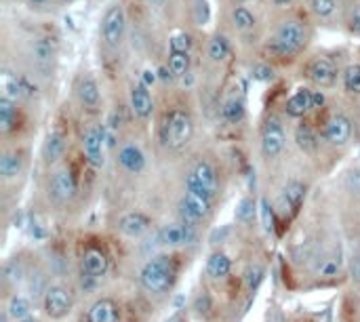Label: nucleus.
I'll return each mask as SVG.
<instances>
[{"label":"nucleus","mask_w":360,"mask_h":322,"mask_svg":"<svg viewBox=\"0 0 360 322\" xmlns=\"http://www.w3.org/2000/svg\"><path fill=\"white\" fill-rule=\"evenodd\" d=\"M306 198V185L301 181H289L283 192H280V198H278V211L280 215L285 217H291L297 213V209L301 207Z\"/></svg>","instance_id":"nucleus-10"},{"label":"nucleus","mask_w":360,"mask_h":322,"mask_svg":"<svg viewBox=\"0 0 360 322\" xmlns=\"http://www.w3.org/2000/svg\"><path fill=\"white\" fill-rule=\"evenodd\" d=\"M295 143H297L299 150H303V152H308V154L316 152L318 139H316V135H314V131H312L310 125H299V127L295 129Z\"/></svg>","instance_id":"nucleus-28"},{"label":"nucleus","mask_w":360,"mask_h":322,"mask_svg":"<svg viewBox=\"0 0 360 322\" xmlns=\"http://www.w3.org/2000/svg\"><path fill=\"white\" fill-rule=\"evenodd\" d=\"M310 9L316 17H331L337 11V0H310Z\"/></svg>","instance_id":"nucleus-33"},{"label":"nucleus","mask_w":360,"mask_h":322,"mask_svg":"<svg viewBox=\"0 0 360 322\" xmlns=\"http://www.w3.org/2000/svg\"><path fill=\"white\" fill-rule=\"evenodd\" d=\"M30 310L32 308H30V301L26 297H19V295L11 297V301H9V316H13L15 320H23V318H28Z\"/></svg>","instance_id":"nucleus-34"},{"label":"nucleus","mask_w":360,"mask_h":322,"mask_svg":"<svg viewBox=\"0 0 360 322\" xmlns=\"http://www.w3.org/2000/svg\"><path fill=\"white\" fill-rule=\"evenodd\" d=\"M274 5H278V7H287V5H291L293 0H272Z\"/></svg>","instance_id":"nucleus-46"},{"label":"nucleus","mask_w":360,"mask_h":322,"mask_svg":"<svg viewBox=\"0 0 360 322\" xmlns=\"http://www.w3.org/2000/svg\"><path fill=\"white\" fill-rule=\"evenodd\" d=\"M89 322H120V312H118V305L103 297V299H97L91 310H89Z\"/></svg>","instance_id":"nucleus-20"},{"label":"nucleus","mask_w":360,"mask_h":322,"mask_svg":"<svg viewBox=\"0 0 360 322\" xmlns=\"http://www.w3.org/2000/svg\"><path fill=\"white\" fill-rule=\"evenodd\" d=\"M59 3H63V5H66V3H72V0H59Z\"/></svg>","instance_id":"nucleus-48"},{"label":"nucleus","mask_w":360,"mask_h":322,"mask_svg":"<svg viewBox=\"0 0 360 322\" xmlns=\"http://www.w3.org/2000/svg\"><path fill=\"white\" fill-rule=\"evenodd\" d=\"M43 154H45V160L47 163H57V160L66 154V139L61 133H51L45 141V148H43Z\"/></svg>","instance_id":"nucleus-24"},{"label":"nucleus","mask_w":360,"mask_h":322,"mask_svg":"<svg viewBox=\"0 0 360 322\" xmlns=\"http://www.w3.org/2000/svg\"><path fill=\"white\" fill-rule=\"evenodd\" d=\"M49 194L59 205L68 203V200H72L76 196V179L70 169H61L53 175V179L49 183Z\"/></svg>","instance_id":"nucleus-12"},{"label":"nucleus","mask_w":360,"mask_h":322,"mask_svg":"<svg viewBox=\"0 0 360 322\" xmlns=\"http://www.w3.org/2000/svg\"><path fill=\"white\" fill-rule=\"evenodd\" d=\"M312 99H314V108L325 105V93L323 91H312Z\"/></svg>","instance_id":"nucleus-43"},{"label":"nucleus","mask_w":360,"mask_h":322,"mask_svg":"<svg viewBox=\"0 0 360 322\" xmlns=\"http://www.w3.org/2000/svg\"><path fill=\"white\" fill-rule=\"evenodd\" d=\"M253 78L261 80V83H268V80L274 78V70L270 66H255L253 68Z\"/></svg>","instance_id":"nucleus-41"},{"label":"nucleus","mask_w":360,"mask_h":322,"mask_svg":"<svg viewBox=\"0 0 360 322\" xmlns=\"http://www.w3.org/2000/svg\"><path fill=\"white\" fill-rule=\"evenodd\" d=\"M131 110L141 120H146V118L152 116V112H154V99H152V95L148 91V85H143V83L133 85V89H131Z\"/></svg>","instance_id":"nucleus-17"},{"label":"nucleus","mask_w":360,"mask_h":322,"mask_svg":"<svg viewBox=\"0 0 360 322\" xmlns=\"http://www.w3.org/2000/svg\"><path fill=\"white\" fill-rule=\"evenodd\" d=\"M221 114H223V118L228 120V123H232V125L240 123V120L245 118V101L240 99V97H230L223 103Z\"/></svg>","instance_id":"nucleus-27"},{"label":"nucleus","mask_w":360,"mask_h":322,"mask_svg":"<svg viewBox=\"0 0 360 322\" xmlns=\"http://www.w3.org/2000/svg\"><path fill=\"white\" fill-rule=\"evenodd\" d=\"M232 270V263L228 259V255L223 253H213L207 261V272L211 278H226Z\"/></svg>","instance_id":"nucleus-25"},{"label":"nucleus","mask_w":360,"mask_h":322,"mask_svg":"<svg viewBox=\"0 0 360 322\" xmlns=\"http://www.w3.org/2000/svg\"><path fill=\"white\" fill-rule=\"evenodd\" d=\"M125 28H127V17L125 9L120 3H112L101 19V38L110 49H116L125 38Z\"/></svg>","instance_id":"nucleus-4"},{"label":"nucleus","mask_w":360,"mask_h":322,"mask_svg":"<svg viewBox=\"0 0 360 322\" xmlns=\"http://www.w3.org/2000/svg\"><path fill=\"white\" fill-rule=\"evenodd\" d=\"M308 76L312 83H316L318 87H331L337 80V68L331 59L318 57L308 66Z\"/></svg>","instance_id":"nucleus-14"},{"label":"nucleus","mask_w":360,"mask_h":322,"mask_svg":"<svg viewBox=\"0 0 360 322\" xmlns=\"http://www.w3.org/2000/svg\"><path fill=\"white\" fill-rule=\"evenodd\" d=\"M78 99L85 108L89 110H95L99 108V101H101V93H99V85L93 76H85L83 80L78 83Z\"/></svg>","instance_id":"nucleus-21"},{"label":"nucleus","mask_w":360,"mask_h":322,"mask_svg":"<svg viewBox=\"0 0 360 322\" xmlns=\"http://www.w3.org/2000/svg\"><path fill=\"white\" fill-rule=\"evenodd\" d=\"M240 3H251V0H240Z\"/></svg>","instance_id":"nucleus-49"},{"label":"nucleus","mask_w":360,"mask_h":322,"mask_svg":"<svg viewBox=\"0 0 360 322\" xmlns=\"http://www.w3.org/2000/svg\"><path fill=\"white\" fill-rule=\"evenodd\" d=\"M287 145V133L280 125V120L270 116L266 123H263V129H261V152L266 158H276L283 154Z\"/></svg>","instance_id":"nucleus-7"},{"label":"nucleus","mask_w":360,"mask_h":322,"mask_svg":"<svg viewBox=\"0 0 360 322\" xmlns=\"http://www.w3.org/2000/svg\"><path fill=\"white\" fill-rule=\"evenodd\" d=\"M28 3H30L32 9H43V7H47L51 3V0H28Z\"/></svg>","instance_id":"nucleus-44"},{"label":"nucleus","mask_w":360,"mask_h":322,"mask_svg":"<svg viewBox=\"0 0 360 322\" xmlns=\"http://www.w3.org/2000/svg\"><path fill=\"white\" fill-rule=\"evenodd\" d=\"M21 173V158L19 154H3L0 156V175H3L5 179H13Z\"/></svg>","instance_id":"nucleus-26"},{"label":"nucleus","mask_w":360,"mask_h":322,"mask_svg":"<svg viewBox=\"0 0 360 322\" xmlns=\"http://www.w3.org/2000/svg\"><path fill=\"white\" fill-rule=\"evenodd\" d=\"M146 76H143V85H150V80H152V83H154V80H156V76H154V72H143Z\"/></svg>","instance_id":"nucleus-45"},{"label":"nucleus","mask_w":360,"mask_h":322,"mask_svg":"<svg viewBox=\"0 0 360 322\" xmlns=\"http://www.w3.org/2000/svg\"><path fill=\"white\" fill-rule=\"evenodd\" d=\"M17 129V105L9 97H0V133H11Z\"/></svg>","instance_id":"nucleus-23"},{"label":"nucleus","mask_w":360,"mask_h":322,"mask_svg":"<svg viewBox=\"0 0 360 322\" xmlns=\"http://www.w3.org/2000/svg\"><path fill=\"white\" fill-rule=\"evenodd\" d=\"M32 59L36 61L38 68L47 70L53 59H55V47L51 43V38H36L32 45Z\"/></svg>","instance_id":"nucleus-22"},{"label":"nucleus","mask_w":360,"mask_h":322,"mask_svg":"<svg viewBox=\"0 0 360 322\" xmlns=\"http://www.w3.org/2000/svg\"><path fill=\"white\" fill-rule=\"evenodd\" d=\"M118 163L129 173H141L146 169V154L141 152L139 145L127 143L118 150Z\"/></svg>","instance_id":"nucleus-15"},{"label":"nucleus","mask_w":360,"mask_h":322,"mask_svg":"<svg viewBox=\"0 0 360 322\" xmlns=\"http://www.w3.org/2000/svg\"><path fill=\"white\" fill-rule=\"evenodd\" d=\"M211 213V198L205 194H198L192 190H186L183 198L179 200V217L186 223H198L207 219Z\"/></svg>","instance_id":"nucleus-5"},{"label":"nucleus","mask_w":360,"mask_h":322,"mask_svg":"<svg viewBox=\"0 0 360 322\" xmlns=\"http://www.w3.org/2000/svg\"><path fill=\"white\" fill-rule=\"evenodd\" d=\"M232 23L240 32H249V30L255 28V15L247 7H236L232 11Z\"/></svg>","instance_id":"nucleus-29"},{"label":"nucleus","mask_w":360,"mask_h":322,"mask_svg":"<svg viewBox=\"0 0 360 322\" xmlns=\"http://www.w3.org/2000/svg\"><path fill=\"white\" fill-rule=\"evenodd\" d=\"M261 217H263V228L268 232H272L274 230V211L268 200H261Z\"/></svg>","instance_id":"nucleus-39"},{"label":"nucleus","mask_w":360,"mask_h":322,"mask_svg":"<svg viewBox=\"0 0 360 322\" xmlns=\"http://www.w3.org/2000/svg\"><path fill=\"white\" fill-rule=\"evenodd\" d=\"M177 322H181V320H177Z\"/></svg>","instance_id":"nucleus-51"},{"label":"nucleus","mask_w":360,"mask_h":322,"mask_svg":"<svg viewBox=\"0 0 360 322\" xmlns=\"http://www.w3.org/2000/svg\"><path fill=\"white\" fill-rule=\"evenodd\" d=\"M192 15H194L196 26H205V23L209 21V17H211V9H209L207 0H194V11H192Z\"/></svg>","instance_id":"nucleus-36"},{"label":"nucleus","mask_w":360,"mask_h":322,"mask_svg":"<svg viewBox=\"0 0 360 322\" xmlns=\"http://www.w3.org/2000/svg\"><path fill=\"white\" fill-rule=\"evenodd\" d=\"M348 28L350 32L354 34H360V0L352 7V13H350V21H348Z\"/></svg>","instance_id":"nucleus-40"},{"label":"nucleus","mask_w":360,"mask_h":322,"mask_svg":"<svg viewBox=\"0 0 360 322\" xmlns=\"http://www.w3.org/2000/svg\"><path fill=\"white\" fill-rule=\"evenodd\" d=\"M323 137L331 145H346L352 137V120L346 114H333L323 131Z\"/></svg>","instance_id":"nucleus-11"},{"label":"nucleus","mask_w":360,"mask_h":322,"mask_svg":"<svg viewBox=\"0 0 360 322\" xmlns=\"http://www.w3.org/2000/svg\"><path fill=\"white\" fill-rule=\"evenodd\" d=\"M110 270V261L106 257V253L101 249H87L83 255V274L99 280L108 274Z\"/></svg>","instance_id":"nucleus-16"},{"label":"nucleus","mask_w":360,"mask_h":322,"mask_svg":"<svg viewBox=\"0 0 360 322\" xmlns=\"http://www.w3.org/2000/svg\"><path fill=\"white\" fill-rule=\"evenodd\" d=\"M186 190L198 192V194H205L209 198L215 196L217 192V173L213 169L211 163L207 160H200V163L194 165V169L190 171L188 179H186Z\"/></svg>","instance_id":"nucleus-6"},{"label":"nucleus","mask_w":360,"mask_h":322,"mask_svg":"<svg viewBox=\"0 0 360 322\" xmlns=\"http://www.w3.org/2000/svg\"><path fill=\"white\" fill-rule=\"evenodd\" d=\"M285 110H287V114L293 116V118H301V116H306L308 112H312V110H314L312 91H310V89H303V87L297 89V91L289 97Z\"/></svg>","instance_id":"nucleus-19"},{"label":"nucleus","mask_w":360,"mask_h":322,"mask_svg":"<svg viewBox=\"0 0 360 322\" xmlns=\"http://www.w3.org/2000/svg\"><path fill=\"white\" fill-rule=\"evenodd\" d=\"M190 45H192V40H190V36H188L186 32L173 34L171 40H169L171 51H183V53H188V51H190Z\"/></svg>","instance_id":"nucleus-38"},{"label":"nucleus","mask_w":360,"mask_h":322,"mask_svg":"<svg viewBox=\"0 0 360 322\" xmlns=\"http://www.w3.org/2000/svg\"><path fill=\"white\" fill-rule=\"evenodd\" d=\"M118 230L129 238H139L150 230V217L139 213V211L127 213V215H123L118 219Z\"/></svg>","instance_id":"nucleus-18"},{"label":"nucleus","mask_w":360,"mask_h":322,"mask_svg":"<svg viewBox=\"0 0 360 322\" xmlns=\"http://www.w3.org/2000/svg\"><path fill=\"white\" fill-rule=\"evenodd\" d=\"M190 70V55L183 51H171L169 53V72L173 76H186Z\"/></svg>","instance_id":"nucleus-30"},{"label":"nucleus","mask_w":360,"mask_h":322,"mask_svg":"<svg viewBox=\"0 0 360 322\" xmlns=\"http://www.w3.org/2000/svg\"><path fill=\"white\" fill-rule=\"evenodd\" d=\"M17 322H34L32 318H23V320H17Z\"/></svg>","instance_id":"nucleus-47"},{"label":"nucleus","mask_w":360,"mask_h":322,"mask_svg":"<svg viewBox=\"0 0 360 322\" xmlns=\"http://www.w3.org/2000/svg\"><path fill=\"white\" fill-rule=\"evenodd\" d=\"M156 240L165 247H186L192 245L196 240L194 234V225L186 223V221H177V223H167L158 230Z\"/></svg>","instance_id":"nucleus-8"},{"label":"nucleus","mask_w":360,"mask_h":322,"mask_svg":"<svg viewBox=\"0 0 360 322\" xmlns=\"http://www.w3.org/2000/svg\"><path fill=\"white\" fill-rule=\"evenodd\" d=\"M253 215H255V203H253L251 198H243V200H240V203L236 205V217H238L240 221H251Z\"/></svg>","instance_id":"nucleus-37"},{"label":"nucleus","mask_w":360,"mask_h":322,"mask_svg":"<svg viewBox=\"0 0 360 322\" xmlns=\"http://www.w3.org/2000/svg\"><path fill=\"white\" fill-rule=\"evenodd\" d=\"M209 308H211L209 295H200V297L196 299V310H198V312H207Z\"/></svg>","instance_id":"nucleus-42"},{"label":"nucleus","mask_w":360,"mask_h":322,"mask_svg":"<svg viewBox=\"0 0 360 322\" xmlns=\"http://www.w3.org/2000/svg\"><path fill=\"white\" fill-rule=\"evenodd\" d=\"M306 43H308L306 26L297 19H287L276 28L274 38H272V43L268 45V49L272 53L280 55V57H287V55H293L299 49H303Z\"/></svg>","instance_id":"nucleus-2"},{"label":"nucleus","mask_w":360,"mask_h":322,"mask_svg":"<svg viewBox=\"0 0 360 322\" xmlns=\"http://www.w3.org/2000/svg\"><path fill=\"white\" fill-rule=\"evenodd\" d=\"M154 3H160V0H154Z\"/></svg>","instance_id":"nucleus-50"},{"label":"nucleus","mask_w":360,"mask_h":322,"mask_svg":"<svg viewBox=\"0 0 360 322\" xmlns=\"http://www.w3.org/2000/svg\"><path fill=\"white\" fill-rule=\"evenodd\" d=\"M83 150H85L89 165H93L95 169L103 167V163H106V158H103V131L97 129V127L87 129V133L83 135Z\"/></svg>","instance_id":"nucleus-13"},{"label":"nucleus","mask_w":360,"mask_h":322,"mask_svg":"<svg viewBox=\"0 0 360 322\" xmlns=\"http://www.w3.org/2000/svg\"><path fill=\"white\" fill-rule=\"evenodd\" d=\"M263 276H266V270L261 268V265H251L249 270H247V274H245V283H247V289L249 291H255L259 285H261V280H263Z\"/></svg>","instance_id":"nucleus-35"},{"label":"nucleus","mask_w":360,"mask_h":322,"mask_svg":"<svg viewBox=\"0 0 360 322\" xmlns=\"http://www.w3.org/2000/svg\"><path fill=\"white\" fill-rule=\"evenodd\" d=\"M175 280V263L169 255H156L141 268L139 283L148 293L163 295L171 289Z\"/></svg>","instance_id":"nucleus-1"},{"label":"nucleus","mask_w":360,"mask_h":322,"mask_svg":"<svg viewBox=\"0 0 360 322\" xmlns=\"http://www.w3.org/2000/svg\"><path fill=\"white\" fill-rule=\"evenodd\" d=\"M230 55V45L223 36H215L211 43H209V57L213 61H223Z\"/></svg>","instance_id":"nucleus-32"},{"label":"nucleus","mask_w":360,"mask_h":322,"mask_svg":"<svg viewBox=\"0 0 360 322\" xmlns=\"http://www.w3.org/2000/svg\"><path fill=\"white\" fill-rule=\"evenodd\" d=\"M43 305H45V314L47 316H51V318H63L72 310V293L66 287H61V285L49 287L45 291Z\"/></svg>","instance_id":"nucleus-9"},{"label":"nucleus","mask_w":360,"mask_h":322,"mask_svg":"<svg viewBox=\"0 0 360 322\" xmlns=\"http://www.w3.org/2000/svg\"><path fill=\"white\" fill-rule=\"evenodd\" d=\"M194 135V123L188 112L183 110H173L167 114L165 125H163V141L171 150H179L188 145V141Z\"/></svg>","instance_id":"nucleus-3"},{"label":"nucleus","mask_w":360,"mask_h":322,"mask_svg":"<svg viewBox=\"0 0 360 322\" xmlns=\"http://www.w3.org/2000/svg\"><path fill=\"white\" fill-rule=\"evenodd\" d=\"M343 87L348 93L360 95V63H352L343 70Z\"/></svg>","instance_id":"nucleus-31"}]
</instances>
